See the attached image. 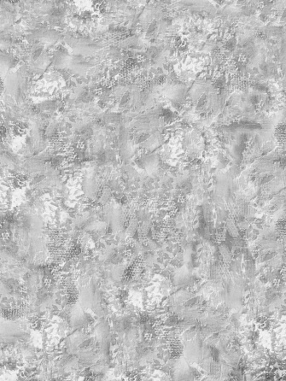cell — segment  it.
<instances>
[{"mask_svg": "<svg viewBox=\"0 0 286 381\" xmlns=\"http://www.w3.org/2000/svg\"><path fill=\"white\" fill-rule=\"evenodd\" d=\"M100 301H101V298L99 291L93 287H86L80 291V306L93 310L99 316L103 315Z\"/></svg>", "mask_w": 286, "mask_h": 381, "instance_id": "cell-1", "label": "cell"}, {"mask_svg": "<svg viewBox=\"0 0 286 381\" xmlns=\"http://www.w3.org/2000/svg\"><path fill=\"white\" fill-rule=\"evenodd\" d=\"M66 41L73 48L74 53L86 55V56L92 55L93 53L102 48V46L99 44L92 43L91 41H84V40L78 41L72 38H66Z\"/></svg>", "mask_w": 286, "mask_h": 381, "instance_id": "cell-2", "label": "cell"}, {"mask_svg": "<svg viewBox=\"0 0 286 381\" xmlns=\"http://www.w3.org/2000/svg\"><path fill=\"white\" fill-rule=\"evenodd\" d=\"M70 323L73 327H80L89 324V316L84 313L80 304L74 305L70 311Z\"/></svg>", "mask_w": 286, "mask_h": 381, "instance_id": "cell-3", "label": "cell"}, {"mask_svg": "<svg viewBox=\"0 0 286 381\" xmlns=\"http://www.w3.org/2000/svg\"><path fill=\"white\" fill-rule=\"evenodd\" d=\"M30 39H42L47 41H56L60 38V34L53 30H41L31 34Z\"/></svg>", "mask_w": 286, "mask_h": 381, "instance_id": "cell-4", "label": "cell"}, {"mask_svg": "<svg viewBox=\"0 0 286 381\" xmlns=\"http://www.w3.org/2000/svg\"><path fill=\"white\" fill-rule=\"evenodd\" d=\"M42 51H43V48L41 47V48H40V49H38L35 53H34V60H37L39 57H40V55H41V53H42Z\"/></svg>", "mask_w": 286, "mask_h": 381, "instance_id": "cell-5", "label": "cell"}]
</instances>
